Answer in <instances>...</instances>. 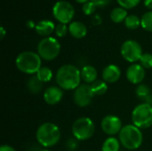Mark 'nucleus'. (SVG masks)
<instances>
[{"label":"nucleus","mask_w":152,"mask_h":151,"mask_svg":"<svg viewBox=\"0 0 152 151\" xmlns=\"http://www.w3.org/2000/svg\"><path fill=\"white\" fill-rule=\"evenodd\" d=\"M56 83L63 90H76L81 82V70L74 65L65 64L59 68L56 73Z\"/></svg>","instance_id":"f257e3e1"},{"label":"nucleus","mask_w":152,"mask_h":151,"mask_svg":"<svg viewBox=\"0 0 152 151\" xmlns=\"http://www.w3.org/2000/svg\"><path fill=\"white\" fill-rule=\"evenodd\" d=\"M42 59L37 53L25 51L18 54L15 60L16 68L22 73L28 75L37 74L42 67Z\"/></svg>","instance_id":"f03ea898"},{"label":"nucleus","mask_w":152,"mask_h":151,"mask_svg":"<svg viewBox=\"0 0 152 151\" xmlns=\"http://www.w3.org/2000/svg\"><path fill=\"white\" fill-rule=\"evenodd\" d=\"M37 141L45 148H51L56 145L61 139L60 128L53 123L45 122L42 124L36 132Z\"/></svg>","instance_id":"7ed1b4c3"},{"label":"nucleus","mask_w":152,"mask_h":151,"mask_svg":"<svg viewBox=\"0 0 152 151\" xmlns=\"http://www.w3.org/2000/svg\"><path fill=\"white\" fill-rule=\"evenodd\" d=\"M121 145L128 150L139 149L143 142V135L140 128L134 125H127L124 126L118 133Z\"/></svg>","instance_id":"20e7f679"},{"label":"nucleus","mask_w":152,"mask_h":151,"mask_svg":"<svg viewBox=\"0 0 152 151\" xmlns=\"http://www.w3.org/2000/svg\"><path fill=\"white\" fill-rule=\"evenodd\" d=\"M133 125L140 129H147L152 125V105L141 103L132 112Z\"/></svg>","instance_id":"39448f33"},{"label":"nucleus","mask_w":152,"mask_h":151,"mask_svg":"<svg viewBox=\"0 0 152 151\" xmlns=\"http://www.w3.org/2000/svg\"><path fill=\"white\" fill-rule=\"evenodd\" d=\"M61 52L59 41L53 36L43 38L37 44V53L45 61H53L58 57Z\"/></svg>","instance_id":"423d86ee"},{"label":"nucleus","mask_w":152,"mask_h":151,"mask_svg":"<svg viewBox=\"0 0 152 151\" xmlns=\"http://www.w3.org/2000/svg\"><path fill=\"white\" fill-rule=\"evenodd\" d=\"M95 131V125L89 117H83L77 118L72 125V134L78 141H86L90 139Z\"/></svg>","instance_id":"0eeeda50"},{"label":"nucleus","mask_w":152,"mask_h":151,"mask_svg":"<svg viewBox=\"0 0 152 151\" xmlns=\"http://www.w3.org/2000/svg\"><path fill=\"white\" fill-rule=\"evenodd\" d=\"M53 15L60 23L68 24L72 22L71 20L75 15V9L69 2L61 0L53 4Z\"/></svg>","instance_id":"6e6552de"},{"label":"nucleus","mask_w":152,"mask_h":151,"mask_svg":"<svg viewBox=\"0 0 152 151\" xmlns=\"http://www.w3.org/2000/svg\"><path fill=\"white\" fill-rule=\"evenodd\" d=\"M120 53L122 57L128 62L135 63L139 61L142 56V45L135 40H126L125 41L120 48Z\"/></svg>","instance_id":"1a4fd4ad"},{"label":"nucleus","mask_w":152,"mask_h":151,"mask_svg":"<svg viewBox=\"0 0 152 151\" xmlns=\"http://www.w3.org/2000/svg\"><path fill=\"white\" fill-rule=\"evenodd\" d=\"M94 94L92 91L91 85L88 84L80 85L73 93L74 102L80 108H85L92 103Z\"/></svg>","instance_id":"9d476101"},{"label":"nucleus","mask_w":152,"mask_h":151,"mask_svg":"<svg viewBox=\"0 0 152 151\" xmlns=\"http://www.w3.org/2000/svg\"><path fill=\"white\" fill-rule=\"evenodd\" d=\"M101 126L102 131L108 135H115L119 133L122 127L121 119L115 115H108L103 117L101 123Z\"/></svg>","instance_id":"9b49d317"},{"label":"nucleus","mask_w":152,"mask_h":151,"mask_svg":"<svg viewBox=\"0 0 152 151\" xmlns=\"http://www.w3.org/2000/svg\"><path fill=\"white\" fill-rule=\"evenodd\" d=\"M145 77V69L138 63H133L126 70L127 80L134 85H141Z\"/></svg>","instance_id":"f8f14e48"},{"label":"nucleus","mask_w":152,"mask_h":151,"mask_svg":"<svg viewBox=\"0 0 152 151\" xmlns=\"http://www.w3.org/2000/svg\"><path fill=\"white\" fill-rule=\"evenodd\" d=\"M63 98V91L59 86H50L44 93V100L49 105L59 103Z\"/></svg>","instance_id":"ddd939ff"},{"label":"nucleus","mask_w":152,"mask_h":151,"mask_svg":"<svg viewBox=\"0 0 152 151\" xmlns=\"http://www.w3.org/2000/svg\"><path fill=\"white\" fill-rule=\"evenodd\" d=\"M102 80H104L106 83L113 84L119 80L121 77V69L118 65L115 64H110L104 68L102 73Z\"/></svg>","instance_id":"4468645a"},{"label":"nucleus","mask_w":152,"mask_h":151,"mask_svg":"<svg viewBox=\"0 0 152 151\" xmlns=\"http://www.w3.org/2000/svg\"><path fill=\"white\" fill-rule=\"evenodd\" d=\"M69 33L77 39H81L85 37L87 34L86 26L81 21H72L69 25Z\"/></svg>","instance_id":"2eb2a0df"},{"label":"nucleus","mask_w":152,"mask_h":151,"mask_svg":"<svg viewBox=\"0 0 152 151\" xmlns=\"http://www.w3.org/2000/svg\"><path fill=\"white\" fill-rule=\"evenodd\" d=\"M55 24L50 20H40L37 23L36 25V31L39 36H49L53 32H54L55 30Z\"/></svg>","instance_id":"dca6fc26"},{"label":"nucleus","mask_w":152,"mask_h":151,"mask_svg":"<svg viewBox=\"0 0 152 151\" xmlns=\"http://www.w3.org/2000/svg\"><path fill=\"white\" fill-rule=\"evenodd\" d=\"M98 72L97 69L91 66V65H86L81 69V78L86 83V84H93L94 81L97 80Z\"/></svg>","instance_id":"f3484780"},{"label":"nucleus","mask_w":152,"mask_h":151,"mask_svg":"<svg viewBox=\"0 0 152 151\" xmlns=\"http://www.w3.org/2000/svg\"><path fill=\"white\" fill-rule=\"evenodd\" d=\"M127 16V11L122 7H116L110 12V19L115 23H121L125 21Z\"/></svg>","instance_id":"a211bd4d"},{"label":"nucleus","mask_w":152,"mask_h":151,"mask_svg":"<svg viewBox=\"0 0 152 151\" xmlns=\"http://www.w3.org/2000/svg\"><path fill=\"white\" fill-rule=\"evenodd\" d=\"M43 82L38 79L37 76L31 77L27 82V87L28 91L33 94H38L43 88Z\"/></svg>","instance_id":"6ab92c4d"},{"label":"nucleus","mask_w":152,"mask_h":151,"mask_svg":"<svg viewBox=\"0 0 152 151\" xmlns=\"http://www.w3.org/2000/svg\"><path fill=\"white\" fill-rule=\"evenodd\" d=\"M120 142L115 137L107 138L102 147V151H119Z\"/></svg>","instance_id":"aec40b11"},{"label":"nucleus","mask_w":152,"mask_h":151,"mask_svg":"<svg viewBox=\"0 0 152 151\" xmlns=\"http://www.w3.org/2000/svg\"><path fill=\"white\" fill-rule=\"evenodd\" d=\"M90 85H91V88H92V91H93L94 96L95 95H103L108 91V85L104 80H96Z\"/></svg>","instance_id":"412c9836"},{"label":"nucleus","mask_w":152,"mask_h":151,"mask_svg":"<svg viewBox=\"0 0 152 151\" xmlns=\"http://www.w3.org/2000/svg\"><path fill=\"white\" fill-rule=\"evenodd\" d=\"M125 22V26L128 29H137L139 27H141V18H139L137 15L130 14L126 17Z\"/></svg>","instance_id":"4be33fe9"},{"label":"nucleus","mask_w":152,"mask_h":151,"mask_svg":"<svg viewBox=\"0 0 152 151\" xmlns=\"http://www.w3.org/2000/svg\"><path fill=\"white\" fill-rule=\"evenodd\" d=\"M36 76L43 83H47L51 81V79L53 78V71L48 67H41L37 73L36 74Z\"/></svg>","instance_id":"5701e85b"},{"label":"nucleus","mask_w":152,"mask_h":151,"mask_svg":"<svg viewBox=\"0 0 152 151\" xmlns=\"http://www.w3.org/2000/svg\"><path fill=\"white\" fill-rule=\"evenodd\" d=\"M141 27L146 30L152 32V10L145 12L141 18Z\"/></svg>","instance_id":"b1692460"},{"label":"nucleus","mask_w":152,"mask_h":151,"mask_svg":"<svg viewBox=\"0 0 152 151\" xmlns=\"http://www.w3.org/2000/svg\"><path fill=\"white\" fill-rule=\"evenodd\" d=\"M135 94H136V96L140 100L145 101L146 99L151 94V89L148 87V85L141 84V85H139L136 87V89H135Z\"/></svg>","instance_id":"393cba45"},{"label":"nucleus","mask_w":152,"mask_h":151,"mask_svg":"<svg viewBox=\"0 0 152 151\" xmlns=\"http://www.w3.org/2000/svg\"><path fill=\"white\" fill-rule=\"evenodd\" d=\"M117 2L120 5V7L127 10L136 7L140 4L141 0H117Z\"/></svg>","instance_id":"a878e982"},{"label":"nucleus","mask_w":152,"mask_h":151,"mask_svg":"<svg viewBox=\"0 0 152 151\" xmlns=\"http://www.w3.org/2000/svg\"><path fill=\"white\" fill-rule=\"evenodd\" d=\"M140 64L144 68V69H151L152 68V54L146 53H143L142 56L140 59Z\"/></svg>","instance_id":"bb28decb"},{"label":"nucleus","mask_w":152,"mask_h":151,"mask_svg":"<svg viewBox=\"0 0 152 151\" xmlns=\"http://www.w3.org/2000/svg\"><path fill=\"white\" fill-rule=\"evenodd\" d=\"M54 32H55V35L58 37H63L69 32V26H67V24L59 23V24L56 25Z\"/></svg>","instance_id":"cd10ccee"},{"label":"nucleus","mask_w":152,"mask_h":151,"mask_svg":"<svg viewBox=\"0 0 152 151\" xmlns=\"http://www.w3.org/2000/svg\"><path fill=\"white\" fill-rule=\"evenodd\" d=\"M97 8L96 4L92 2L91 0L88 1L87 3L84 4L83 6H82V10H83V12L86 14V15H91L93 14L94 12H95V9Z\"/></svg>","instance_id":"c85d7f7f"},{"label":"nucleus","mask_w":152,"mask_h":151,"mask_svg":"<svg viewBox=\"0 0 152 151\" xmlns=\"http://www.w3.org/2000/svg\"><path fill=\"white\" fill-rule=\"evenodd\" d=\"M92 2H94L95 4H96V6L98 7V6H100V7H103V6H105V5H107V4H110V0H91Z\"/></svg>","instance_id":"c756f323"},{"label":"nucleus","mask_w":152,"mask_h":151,"mask_svg":"<svg viewBox=\"0 0 152 151\" xmlns=\"http://www.w3.org/2000/svg\"><path fill=\"white\" fill-rule=\"evenodd\" d=\"M68 148H69V150H75L76 149H77V142L76 141H74V140H69V142H68Z\"/></svg>","instance_id":"7c9ffc66"},{"label":"nucleus","mask_w":152,"mask_h":151,"mask_svg":"<svg viewBox=\"0 0 152 151\" xmlns=\"http://www.w3.org/2000/svg\"><path fill=\"white\" fill-rule=\"evenodd\" d=\"M0 151H16L10 145H2L0 147Z\"/></svg>","instance_id":"2f4dec72"},{"label":"nucleus","mask_w":152,"mask_h":151,"mask_svg":"<svg viewBox=\"0 0 152 151\" xmlns=\"http://www.w3.org/2000/svg\"><path fill=\"white\" fill-rule=\"evenodd\" d=\"M26 25H27V27H28V28H35L37 24H36L33 20H28V21L26 22Z\"/></svg>","instance_id":"473e14b6"},{"label":"nucleus","mask_w":152,"mask_h":151,"mask_svg":"<svg viewBox=\"0 0 152 151\" xmlns=\"http://www.w3.org/2000/svg\"><path fill=\"white\" fill-rule=\"evenodd\" d=\"M143 3H144V5H145L147 8L151 9L152 10V0H144Z\"/></svg>","instance_id":"72a5a7b5"},{"label":"nucleus","mask_w":152,"mask_h":151,"mask_svg":"<svg viewBox=\"0 0 152 151\" xmlns=\"http://www.w3.org/2000/svg\"><path fill=\"white\" fill-rule=\"evenodd\" d=\"M5 35H6V31H5L4 28V27H1L0 28V38L1 39H4V37L5 36Z\"/></svg>","instance_id":"f704fd0d"},{"label":"nucleus","mask_w":152,"mask_h":151,"mask_svg":"<svg viewBox=\"0 0 152 151\" xmlns=\"http://www.w3.org/2000/svg\"><path fill=\"white\" fill-rule=\"evenodd\" d=\"M77 3H78V4H86V3H87L88 1H90V0H75Z\"/></svg>","instance_id":"c9c22d12"},{"label":"nucleus","mask_w":152,"mask_h":151,"mask_svg":"<svg viewBox=\"0 0 152 151\" xmlns=\"http://www.w3.org/2000/svg\"><path fill=\"white\" fill-rule=\"evenodd\" d=\"M40 151H50V150H40Z\"/></svg>","instance_id":"e433bc0d"}]
</instances>
